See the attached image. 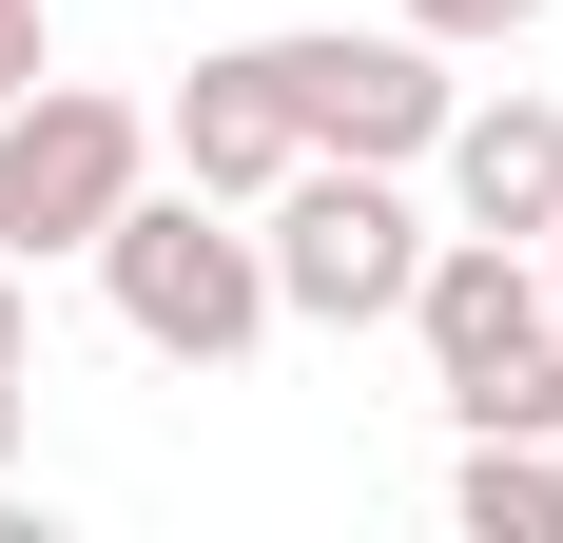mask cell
<instances>
[{"label": "cell", "mask_w": 563, "mask_h": 543, "mask_svg": "<svg viewBox=\"0 0 563 543\" xmlns=\"http://www.w3.org/2000/svg\"><path fill=\"white\" fill-rule=\"evenodd\" d=\"M40 20H58V0H40Z\"/></svg>", "instance_id": "5bb4252c"}, {"label": "cell", "mask_w": 563, "mask_h": 543, "mask_svg": "<svg viewBox=\"0 0 563 543\" xmlns=\"http://www.w3.org/2000/svg\"><path fill=\"white\" fill-rule=\"evenodd\" d=\"M0 466H20V369H0Z\"/></svg>", "instance_id": "7c38bea8"}, {"label": "cell", "mask_w": 563, "mask_h": 543, "mask_svg": "<svg viewBox=\"0 0 563 543\" xmlns=\"http://www.w3.org/2000/svg\"><path fill=\"white\" fill-rule=\"evenodd\" d=\"M273 98H291V136H311V156H428V136H448V40H408V20H369V40H350V20H311V40H273Z\"/></svg>", "instance_id": "5b68a950"}, {"label": "cell", "mask_w": 563, "mask_h": 543, "mask_svg": "<svg viewBox=\"0 0 563 543\" xmlns=\"http://www.w3.org/2000/svg\"><path fill=\"white\" fill-rule=\"evenodd\" d=\"M448 233H563V98H448Z\"/></svg>", "instance_id": "8992f818"}, {"label": "cell", "mask_w": 563, "mask_h": 543, "mask_svg": "<svg viewBox=\"0 0 563 543\" xmlns=\"http://www.w3.org/2000/svg\"><path fill=\"white\" fill-rule=\"evenodd\" d=\"M0 369H40V311H20V253H0Z\"/></svg>", "instance_id": "8fae6325"}, {"label": "cell", "mask_w": 563, "mask_h": 543, "mask_svg": "<svg viewBox=\"0 0 563 543\" xmlns=\"http://www.w3.org/2000/svg\"><path fill=\"white\" fill-rule=\"evenodd\" d=\"M40 40H58L40 0H0V98H40Z\"/></svg>", "instance_id": "30bf717a"}, {"label": "cell", "mask_w": 563, "mask_h": 543, "mask_svg": "<svg viewBox=\"0 0 563 543\" xmlns=\"http://www.w3.org/2000/svg\"><path fill=\"white\" fill-rule=\"evenodd\" d=\"M136 175H156V117H136V98H98V78L0 98V253H20V272H40V253H98Z\"/></svg>", "instance_id": "277c9868"}, {"label": "cell", "mask_w": 563, "mask_h": 543, "mask_svg": "<svg viewBox=\"0 0 563 543\" xmlns=\"http://www.w3.org/2000/svg\"><path fill=\"white\" fill-rule=\"evenodd\" d=\"M156 156L195 175V195H233V214H253V195H273V175L311 156V136H291V98H273V40L195 58V78H175V117H156Z\"/></svg>", "instance_id": "52a82bcc"}, {"label": "cell", "mask_w": 563, "mask_h": 543, "mask_svg": "<svg viewBox=\"0 0 563 543\" xmlns=\"http://www.w3.org/2000/svg\"><path fill=\"white\" fill-rule=\"evenodd\" d=\"M525 20H544V0H408V40H448V58L466 40H525Z\"/></svg>", "instance_id": "9c48e42d"}, {"label": "cell", "mask_w": 563, "mask_h": 543, "mask_svg": "<svg viewBox=\"0 0 563 543\" xmlns=\"http://www.w3.org/2000/svg\"><path fill=\"white\" fill-rule=\"evenodd\" d=\"M544 311H563V233H544Z\"/></svg>", "instance_id": "4fadbf2b"}, {"label": "cell", "mask_w": 563, "mask_h": 543, "mask_svg": "<svg viewBox=\"0 0 563 543\" xmlns=\"http://www.w3.org/2000/svg\"><path fill=\"white\" fill-rule=\"evenodd\" d=\"M408 330H428V388H448L466 428H544L563 446V311H544V272H525V233H428Z\"/></svg>", "instance_id": "7a4b0ae2"}, {"label": "cell", "mask_w": 563, "mask_h": 543, "mask_svg": "<svg viewBox=\"0 0 563 543\" xmlns=\"http://www.w3.org/2000/svg\"><path fill=\"white\" fill-rule=\"evenodd\" d=\"M448 524H466V543H563V446H544V428H466Z\"/></svg>", "instance_id": "ba28073f"}, {"label": "cell", "mask_w": 563, "mask_h": 543, "mask_svg": "<svg viewBox=\"0 0 563 543\" xmlns=\"http://www.w3.org/2000/svg\"><path fill=\"white\" fill-rule=\"evenodd\" d=\"M253 253H273V311L291 330H389L408 272H428V214H408L389 156H291L253 195Z\"/></svg>", "instance_id": "3957f363"}, {"label": "cell", "mask_w": 563, "mask_h": 543, "mask_svg": "<svg viewBox=\"0 0 563 543\" xmlns=\"http://www.w3.org/2000/svg\"><path fill=\"white\" fill-rule=\"evenodd\" d=\"M98 291H117V330L156 350V369H233L253 330H273V253H253V214L233 195H195V175H136L117 195V233H98Z\"/></svg>", "instance_id": "6da1fadb"}]
</instances>
